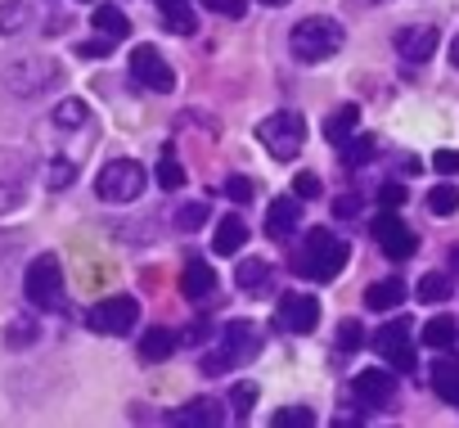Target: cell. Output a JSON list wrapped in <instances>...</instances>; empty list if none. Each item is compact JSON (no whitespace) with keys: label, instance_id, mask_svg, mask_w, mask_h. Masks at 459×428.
<instances>
[{"label":"cell","instance_id":"1","mask_svg":"<svg viewBox=\"0 0 459 428\" xmlns=\"http://www.w3.org/2000/svg\"><path fill=\"white\" fill-rule=\"evenodd\" d=\"M347 258H351V244L347 240H338L333 231H325V226H316L307 240H302V249H298V258H293V271L298 275H307V280H333L342 266H347Z\"/></svg>","mask_w":459,"mask_h":428},{"label":"cell","instance_id":"2","mask_svg":"<svg viewBox=\"0 0 459 428\" xmlns=\"http://www.w3.org/2000/svg\"><path fill=\"white\" fill-rule=\"evenodd\" d=\"M342 41H347V32H342V23L329 19V14H311V19H302V23L289 32V50H293V59H302V64H325V59H333V55L342 50Z\"/></svg>","mask_w":459,"mask_h":428},{"label":"cell","instance_id":"3","mask_svg":"<svg viewBox=\"0 0 459 428\" xmlns=\"http://www.w3.org/2000/svg\"><path fill=\"white\" fill-rule=\"evenodd\" d=\"M59 86H64V64L50 55H28V59H14L5 68V91L19 100H41Z\"/></svg>","mask_w":459,"mask_h":428},{"label":"cell","instance_id":"4","mask_svg":"<svg viewBox=\"0 0 459 428\" xmlns=\"http://www.w3.org/2000/svg\"><path fill=\"white\" fill-rule=\"evenodd\" d=\"M262 352V329L257 325H248V320H235V325H225L221 329V343L203 356V374H225L230 365H244V361H253Z\"/></svg>","mask_w":459,"mask_h":428},{"label":"cell","instance_id":"5","mask_svg":"<svg viewBox=\"0 0 459 428\" xmlns=\"http://www.w3.org/2000/svg\"><path fill=\"white\" fill-rule=\"evenodd\" d=\"M257 140L275 153V158H298L302 153V144H307V118L302 113H293V109H284V113H271L266 122H257Z\"/></svg>","mask_w":459,"mask_h":428},{"label":"cell","instance_id":"6","mask_svg":"<svg viewBox=\"0 0 459 428\" xmlns=\"http://www.w3.org/2000/svg\"><path fill=\"white\" fill-rule=\"evenodd\" d=\"M144 167L140 162H131V158H113V162H104L100 167V176H95V194L104 198V203H135L140 198V189H144Z\"/></svg>","mask_w":459,"mask_h":428},{"label":"cell","instance_id":"7","mask_svg":"<svg viewBox=\"0 0 459 428\" xmlns=\"http://www.w3.org/2000/svg\"><path fill=\"white\" fill-rule=\"evenodd\" d=\"M23 289H28V302H32V307L59 311V307H64V266H59V258H50V253L32 258Z\"/></svg>","mask_w":459,"mask_h":428},{"label":"cell","instance_id":"8","mask_svg":"<svg viewBox=\"0 0 459 428\" xmlns=\"http://www.w3.org/2000/svg\"><path fill=\"white\" fill-rule=\"evenodd\" d=\"M135 320H140V302H135L131 293H113V298L95 302V307H91V316H86V325H91L95 334H108V338L131 334V329H135Z\"/></svg>","mask_w":459,"mask_h":428},{"label":"cell","instance_id":"9","mask_svg":"<svg viewBox=\"0 0 459 428\" xmlns=\"http://www.w3.org/2000/svg\"><path fill=\"white\" fill-rule=\"evenodd\" d=\"M410 320H392V325H383L378 334H374V352L392 365V370H401V374H410L414 370V338H410Z\"/></svg>","mask_w":459,"mask_h":428},{"label":"cell","instance_id":"10","mask_svg":"<svg viewBox=\"0 0 459 428\" xmlns=\"http://www.w3.org/2000/svg\"><path fill=\"white\" fill-rule=\"evenodd\" d=\"M374 244H378V249H383V258H392V262H405V258H414V249H419L414 231L396 217L392 207L374 217Z\"/></svg>","mask_w":459,"mask_h":428},{"label":"cell","instance_id":"11","mask_svg":"<svg viewBox=\"0 0 459 428\" xmlns=\"http://www.w3.org/2000/svg\"><path fill=\"white\" fill-rule=\"evenodd\" d=\"M320 325V298L311 293H284L275 307V329L280 334H311Z\"/></svg>","mask_w":459,"mask_h":428},{"label":"cell","instance_id":"12","mask_svg":"<svg viewBox=\"0 0 459 428\" xmlns=\"http://www.w3.org/2000/svg\"><path fill=\"white\" fill-rule=\"evenodd\" d=\"M131 73H135L140 86H149V91H158V95L176 91V73H171V64H167L153 46H135V55H131Z\"/></svg>","mask_w":459,"mask_h":428},{"label":"cell","instance_id":"13","mask_svg":"<svg viewBox=\"0 0 459 428\" xmlns=\"http://www.w3.org/2000/svg\"><path fill=\"white\" fill-rule=\"evenodd\" d=\"M356 401L369 406V410H387L396 401V374L392 370H360L356 383H351Z\"/></svg>","mask_w":459,"mask_h":428},{"label":"cell","instance_id":"14","mask_svg":"<svg viewBox=\"0 0 459 428\" xmlns=\"http://www.w3.org/2000/svg\"><path fill=\"white\" fill-rule=\"evenodd\" d=\"M437 41H441V37H437L432 23H414V28H401L392 46H396V55H401L405 64H428V59L437 55Z\"/></svg>","mask_w":459,"mask_h":428},{"label":"cell","instance_id":"15","mask_svg":"<svg viewBox=\"0 0 459 428\" xmlns=\"http://www.w3.org/2000/svg\"><path fill=\"white\" fill-rule=\"evenodd\" d=\"M180 289H185L189 302H203V298L216 293V271H212L203 258H189V262H185V275H180Z\"/></svg>","mask_w":459,"mask_h":428},{"label":"cell","instance_id":"16","mask_svg":"<svg viewBox=\"0 0 459 428\" xmlns=\"http://www.w3.org/2000/svg\"><path fill=\"white\" fill-rule=\"evenodd\" d=\"M171 419H176V424H185V428H216V424L225 419V406H221V401H212V397H198V401L180 406Z\"/></svg>","mask_w":459,"mask_h":428},{"label":"cell","instance_id":"17","mask_svg":"<svg viewBox=\"0 0 459 428\" xmlns=\"http://www.w3.org/2000/svg\"><path fill=\"white\" fill-rule=\"evenodd\" d=\"M298 217H302L298 198H275V203L266 207V235H271V240H289V235L298 231Z\"/></svg>","mask_w":459,"mask_h":428},{"label":"cell","instance_id":"18","mask_svg":"<svg viewBox=\"0 0 459 428\" xmlns=\"http://www.w3.org/2000/svg\"><path fill=\"white\" fill-rule=\"evenodd\" d=\"M244 244H248V222H239V217H225V222H216V235H212L216 258H235Z\"/></svg>","mask_w":459,"mask_h":428},{"label":"cell","instance_id":"19","mask_svg":"<svg viewBox=\"0 0 459 428\" xmlns=\"http://www.w3.org/2000/svg\"><path fill=\"white\" fill-rule=\"evenodd\" d=\"M432 392L446 406H459V356H446V361L432 365Z\"/></svg>","mask_w":459,"mask_h":428},{"label":"cell","instance_id":"20","mask_svg":"<svg viewBox=\"0 0 459 428\" xmlns=\"http://www.w3.org/2000/svg\"><path fill=\"white\" fill-rule=\"evenodd\" d=\"M405 302V284L392 275V280H374L369 289H365V307L369 311H392V307H401Z\"/></svg>","mask_w":459,"mask_h":428},{"label":"cell","instance_id":"21","mask_svg":"<svg viewBox=\"0 0 459 428\" xmlns=\"http://www.w3.org/2000/svg\"><path fill=\"white\" fill-rule=\"evenodd\" d=\"M91 23H95V32H104L108 41H126V37H131V19H126L117 5H100V10L91 14Z\"/></svg>","mask_w":459,"mask_h":428},{"label":"cell","instance_id":"22","mask_svg":"<svg viewBox=\"0 0 459 428\" xmlns=\"http://www.w3.org/2000/svg\"><path fill=\"white\" fill-rule=\"evenodd\" d=\"M176 352V329H144L140 334V356L144 361H167Z\"/></svg>","mask_w":459,"mask_h":428},{"label":"cell","instance_id":"23","mask_svg":"<svg viewBox=\"0 0 459 428\" xmlns=\"http://www.w3.org/2000/svg\"><path fill=\"white\" fill-rule=\"evenodd\" d=\"M162 5V23L167 28H176L180 37H194L198 32V19L189 14V0H158Z\"/></svg>","mask_w":459,"mask_h":428},{"label":"cell","instance_id":"24","mask_svg":"<svg viewBox=\"0 0 459 428\" xmlns=\"http://www.w3.org/2000/svg\"><path fill=\"white\" fill-rule=\"evenodd\" d=\"M356 122H360V109H356V104H342V109L325 122V140H329V144H342L347 135H356Z\"/></svg>","mask_w":459,"mask_h":428},{"label":"cell","instance_id":"25","mask_svg":"<svg viewBox=\"0 0 459 428\" xmlns=\"http://www.w3.org/2000/svg\"><path fill=\"white\" fill-rule=\"evenodd\" d=\"M338 149H342V162H347V167H365V162L378 158V140H374V135H347Z\"/></svg>","mask_w":459,"mask_h":428},{"label":"cell","instance_id":"26","mask_svg":"<svg viewBox=\"0 0 459 428\" xmlns=\"http://www.w3.org/2000/svg\"><path fill=\"white\" fill-rule=\"evenodd\" d=\"M266 280H271V266H266L262 258H248V262H239V271H235V284L248 289V293H262Z\"/></svg>","mask_w":459,"mask_h":428},{"label":"cell","instance_id":"27","mask_svg":"<svg viewBox=\"0 0 459 428\" xmlns=\"http://www.w3.org/2000/svg\"><path fill=\"white\" fill-rule=\"evenodd\" d=\"M455 338H459V325H455L450 316H432V320L423 325V343L437 347V352H441V347H455Z\"/></svg>","mask_w":459,"mask_h":428},{"label":"cell","instance_id":"28","mask_svg":"<svg viewBox=\"0 0 459 428\" xmlns=\"http://www.w3.org/2000/svg\"><path fill=\"white\" fill-rule=\"evenodd\" d=\"M414 293H419V302H446V298H450V280H446L441 271H428Z\"/></svg>","mask_w":459,"mask_h":428},{"label":"cell","instance_id":"29","mask_svg":"<svg viewBox=\"0 0 459 428\" xmlns=\"http://www.w3.org/2000/svg\"><path fill=\"white\" fill-rule=\"evenodd\" d=\"M5 158H10V153L0 149V167H5ZM19 203H23V176H10V180L0 176V212H10V207H19Z\"/></svg>","mask_w":459,"mask_h":428},{"label":"cell","instance_id":"30","mask_svg":"<svg viewBox=\"0 0 459 428\" xmlns=\"http://www.w3.org/2000/svg\"><path fill=\"white\" fill-rule=\"evenodd\" d=\"M271 424H275V428H311V424H316V410H307V406H284V410L271 415Z\"/></svg>","mask_w":459,"mask_h":428},{"label":"cell","instance_id":"31","mask_svg":"<svg viewBox=\"0 0 459 428\" xmlns=\"http://www.w3.org/2000/svg\"><path fill=\"white\" fill-rule=\"evenodd\" d=\"M203 222H212V212H207L203 203H185V207L176 212V226H180L185 235H194V231H203Z\"/></svg>","mask_w":459,"mask_h":428},{"label":"cell","instance_id":"32","mask_svg":"<svg viewBox=\"0 0 459 428\" xmlns=\"http://www.w3.org/2000/svg\"><path fill=\"white\" fill-rule=\"evenodd\" d=\"M428 207L437 212V217H450V212L459 207V189H455V185H437V189L428 194Z\"/></svg>","mask_w":459,"mask_h":428},{"label":"cell","instance_id":"33","mask_svg":"<svg viewBox=\"0 0 459 428\" xmlns=\"http://www.w3.org/2000/svg\"><path fill=\"white\" fill-rule=\"evenodd\" d=\"M55 122H59V127H86V122H91V113H86V104H82V100H64V104L55 109Z\"/></svg>","mask_w":459,"mask_h":428},{"label":"cell","instance_id":"34","mask_svg":"<svg viewBox=\"0 0 459 428\" xmlns=\"http://www.w3.org/2000/svg\"><path fill=\"white\" fill-rule=\"evenodd\" d=\"M230 406H235L239 419H248V410L257 406V383H235V392H230Z\"/></svg>","mask_w":459,"mask_h":428},{"label":"cell","instance_id":"35","mask_svg":"<svg viewBox=\"0 0 459 428\" xmlns=\"http://www.w3.org/2000/svg\"><path fill=\"white\" fill-rule=\"evenodd\" d=\"M253 194H257L253 176H230V180H225V198H230V203H253Z\"/></svg>","mask_w":459,"mask_h":428},{"label":"cell","instance_id":"36","mask_svg":"<svg viewBox=\"0 0 459 428\" xmlns=\"http://www.w3.org/2000/svg\"><path fill=\"white\" fill-rule=\"evenodd\" d=\"M158 185H162V189H180V185H185V167H180L171 153L158 162Z\"/></svg>","mask_w":459,"mask_h":428},{"label":"cell","instance_id":"37","mask_svg":"<svg viewBox=\"0 0 459 428\" xmlns=\"http://www.w3.org/2000/svg\"><path fill=\"white\" fill-rule=\"evenodd\" d=\"M360 343H365V329H360V320H342V325H338V347H342V352H356Z\"/></svg>","mask_w":459,"mask_h":428},{"label":"cell","instance_id":"38","mask_svg":"<svg viewBox=\"0 0 459 428\" xmlns=\"http://www.w3.org/2000/svg\"><path fill=\"white\" fill-rule=\"evenodd\" d=\"M77 180V162H68V158H59L55 167H50V189H68Z\"/></svg>","mask_w":459,"mask_h":428},{"label":"cell","instance_id":"39","mask_svg":"<svg viewBox=\"0 0 459 428\" xmlns=\"http://www.w3.org/2000/svg\"><path fill=\"white\" fill-rule=\"evenodd\" d=\"M23 19H28V10L19 5V0H10V5H0V32H14V28H23Z\"/></svg>","mask_w":459,"mask_h":428},{"label":"cell","instance_id":"40","mask_svg":"<svg viewBox=\"0 0 459 428\" xmlns=\"http://www.w3.org/2000/svg\"><path fill=\"white\" fill-rule=\"evenodd\" d=\"M293 194H298V198H316V194H320V176H316V171H298Z\"/></svg>","mask_w":459,"mask_h":428},{"label":"cell","instance_id":"41","mask_svg":"<svg viewBox=\"0 0 459 428\" xmlns=\"http://www.w3.org/2000/svg\"><path fill=\"white\" fill-rule=\"evenodd\" d=\"M432 167H437L441 176H455V171H459V149H437V153H432Z\"/></svg>","mask_w":459,"mask_h":428},{"label":"cell","instance_id":"42","mask_svg":"<svg viewBox=\"0 0 459 428\" xmlns=\"http://www.w3.org/2000/svg\"><path fill=\"white\" fill-rule=\"evenodd\" d=\"M203 5H212V10H216V14H225V19H244L248 0H203Z\"/></svg>","mask_w":459,"mask_h":428},{"label":"cell","instance_id":"43","mask_svg":"<svg viewBox=\"0 0 459 428\" xmlns=\"http://www.w3.org/2000/svg\"><path fill=\"white\" fill-rule=\"evenodd\" d=\"M378 203H383V207H401V203H405V185H401V180H387V185L378 189Z\"/></svg>","mask_w":459,"mask_h":428},{"label":"cell","instance_id":"44","mask_svg":"<svg viewBox=\"0 0 459 428\" xmlns=\"http://www.w3.org/2000/svg\"><path fill=\"white\" fill-rule=\"evenodd\" d=\"M82 55H86V59H95V55H113V41H91V46H82Z\"/></svg>","mask_w":459,"mask_h":428},{"label":"cell","instance_id":"45","mask_svg":"<svg viewBox=\"0 0 459 428\" xmlns=\"http://www.w3.org/2000/svg\"><path fill=\"white\" fill-rule=\"evenodd\" d=\"M351 212H360V198H338V217H351Z\"/></svg>","mask_w":459,"mask_h":428},{"label":"cell","instance_id":"46","mask_svg":"<svg viewBox=\"0 0 459 428\" xmlns=\"http://www.w3.org/2000/svg\"><path fill=\"white\" fill-rule=\"evenodd\" d=\"M207 338V325H189V334H185V343H203Z\"/></svg>","mask_w":459,"mask_h":428},{"label":"cell","instance_id":"47","mask_svg":"<svg viewBox=\"0 0 459 428\" xmlns=\"http://www.w3.org/2000/svg\"><path fill=\"white\" fill-rule=\"evenodd\" d=\"M450 64H455V68H459V37H455V41H450Z\"/></svg>","mask_w":459,"mask_h":428},{"label":"cell","instance_id":"48","mask_svg":"<svg viewBox=\"0 0 459 428\" xmlns=\"http://www.w3.org/2000/svg\"><path fill=\"white\" fill-rule=\"evenodd\" d=\"M262 5H289V0H262Z\"/></svg>","mask_w":459,"mask_h":428},{"label":"cell","instance_id":"49","mask_svg":"<svg viewBox=\"0 0 459 428\" xmlns=\"http://www.w3.org/2000/svg\"><path fill=\"white\" fill-rule=\"evenodd\" d=\"M450 258H455V266H459V249H455V253H450Z\"/></svg>","mask_w":459,"mask_h":428}]
</instances>
